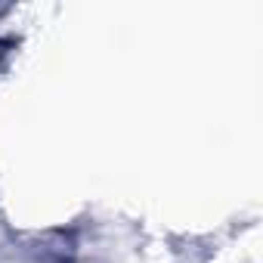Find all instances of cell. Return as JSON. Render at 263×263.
I'll use <instances>...</instances> for the list:
<instances>
[{"label": "cell", "mask_w": 263, "mask_h": 263, "mask_svg": "<svg viewBox=\"0 0 263 263\" xmlns=\"http://www.w3.org/2000/svg\"><path fill=\"white\" fill-rule=\"evenodd\" d=\"M0 56H4V50H0Z\"/></svg>", "instance_id": "6da1fadb"}]
</instances>
